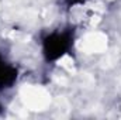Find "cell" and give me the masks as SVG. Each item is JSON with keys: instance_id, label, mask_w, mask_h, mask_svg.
I'll return each mask as SVG.
<instances>
[{"instance_id": "obj_1", "label": "cell", "mask_w": 121, "mask_h": 120, "mask_svg": "<svg viewBox=\"0 0 121 120\" xmlns=\"http://www.w3.org/2000/svg\"><path fill=\"white\" fill-rule=\"evenodd\" d=\"M72 40L68 32H54L44 40V54L47 60L55 61L60 58L70 47Z\"/></svg>"}, {"instance_id": "obj_2", "label": "cell", "mask_w": 121, "mask_h": 120, "mask_svg": "<svg viewBox=\"0 0 121 120\" xmlns=\"http://www.w3.org/2000/svg\"><path fill=\"white\" fill-rule=\"evenodd\" d=\"M17 76V72L13 66L6 64L4 61L0 58V86H9L14 82Z\"/></svg>"}, {"instance_id": "obj_3", "label": "cell", "mask_w": 121, "mask_h": 120, "mask_svg": "<svg viewBox=\"0 0 121 120\" xmlns=\"http://www.w3.org/2000/svg\"><path fill=\"white\" fill-rule=\"evenodd\" d=\"M85 0H68L69 4H76V3H83Z\"/></svg>"}]
</instances>
